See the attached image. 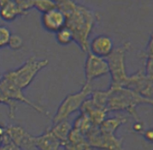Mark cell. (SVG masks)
<instances>
[{
  "instance_id": "6da1fadb",
  "label": "cell",
  "mask_w": 153,
  "mask_h": 150,
  "mask_svg": "<svg viewBox=\"0 0 153 150\" xmlns=\"http://www.w3.org/2000/svg\"><path fill=\"white\" fill-rule=\"evenodd\" d=\"M56 7L66 16V27L72 31L74 42L82 51L89 50V37L99 21V15L91 8L71 0H57Z\"/></svg>"
},
{
  "instance_id": "7a4b0ae2",
  "label": "cell",
  "mask_w": 153,
  "mask_h": 150,
  "mask_svg": "<svg viewBox=\"0 0 153 150\" xmlns=\"http://www.w3.org/2000/svg\"><path fill=\"white\" fill-rule=\"evenodd\" d=\"M109 97L106 105L107 112L126 111L136 121H140L136 108L142 104L152 105L153 99L141 96L126 87H109Z\"/></svg>"
},
{
  "instance_id": "3957f363",
  "label": "cell",
  "mask_w": 153,
  "mask_h": 150,
  "mask_svg": "<svg viewBox=\"0 0 153 150\" xmlns=\"http://www.w3.org/2000/svg\"><path fill=\"white\" fill-rule=\"evenodd\" d=\"M48 64L49 61L47 59L38 60L35 55H33L18 68L5 72L1 78L10 82L21 90H24L30 85L37 74Z\"/></svg>"
},
{
  "instance_id": "277c9868",
  "label": "cell",
  "mask_w": 153,
  "mask_h": 150,
  "mask_svg": "<svg viewBox=\"0 0 153 150\" xmlns=\"http://www.w3.org/2000/svg\"><path fill=\"white\" fill-rule=\"evenodd\" d=\"M130 43L125 42L121 46L115 48L107 57L109 73L111 76L110 87H125L128 82V74L126 70V53L130 47Z\"/></svg>"
},
{
  "instance_id": "5b68a950",
  "label": "cell",
  "mask_w": 153,
  "mask_h": 150,
  "mask_svg": "<svg viewBox=\"0 0 153 150\" xmlns=\"http://www.w3.org/2000/svg\"><path fill=\"white\" fill-rule=\"evenodd\" d=\"M92 90H93L91 84L85 83L78 92L71 93L65 96V98L62 101L59 107L57 108V110L52 119L53 125L63 120H67L71 114L77 110H80L83 102L87 98H89Z\"/></svg>"
},
{
  "instance_id": "8992f818",
  "label": "cell",
  "mask_w": 153,
  "mask_h": 150,
  "mask_svg": "<svg viewBox=\"0 0 153 150\" xmlns=\"http://www.w3.org/2000/svg\"><path fill=\"white\" fill-rule=\"evenodd\" d=\"M86 137L93 149L124 150L123 138H118L116 134L102 132L98 126L92 127L86 133Z\"/></svg>"
},
{
  "instance_id": "52a82bcc",
  "label": "cell",
  "mask_w": 153,
  "mask_h": 150,
  "mask_svg": "<svg viewBox=\"0 0 153 150\" xmlns=\"http://www.w3.org/2000/svg\"><path fill=\"white\" fill-rule=\"evenodd\" d=\"M84 72L86 83L91 84L94 79L109 73L107 61L104 58L96 56L88 51L84 67Z\"/></svg>"
},
{
  "instance_id": "ba28073f",
  "label": "cell",
  "mask_w": 153,
  "mask_h": 150,
  "mask_svg": "<svg viewBox=\"0 0 153 150\" xmlns=\"http://www.w3.org/2000/svg\"><path fill=\"white\" fill-rule=\"evenodd\" d=\"M125 87L134 90L141 96L152 99V80L147 77L144 68H140L134 73L128 75V82Z\"/></svg>"
},
{
  "instance_id": "9c48e42d",
  "label": "cell",
  "mask_w": 153,
  "mask_h": 150,
  "mask_svg": "<svg viewBox=\"0 0 153 150\" xmlns=\"http://www.w3.org/2000/svg\"><path fill=\"white\" fill-rule=\"evenodd\" d=\"M5 137L21 149H35V137L20 126H6Z\"/></svg>"
},
{
  "instance_id": "30bf717a",
  "label": "cell",
  "mask_w": 153,
  "mask_h": 150,
  "mask_svg": "<svg viewBox=\"0 0 153 150\" xmlns=\"http://www.w3.org/2000/svg\"><path fill=\"white\" fill-rule=\"evenodd\" d=\"M41 24L46 31L56 33L66 26V16L62 10L56 7L42 14Z\"/></svg>"
},
{
  "instance_id": "8fae6325",
  "label": "cell",
  "mask_w": 153,
  "mask_h": 150,
  "mask_svg": "<svg viewBox=\"0 0 153 150\" xmlns=\"http://www.w3.org/2000/svg\"><path fill=\"white\" fill-rule=\"evenodd\" d=\"M115 49L113 39L108 35L99 34L89 43V52L101 58H107Z\"/></svg>"
},
{
  "instance_id": "7c38bea8",
  "label": "cell",
  "mask_w": 153,
  "mask_h": 150,
  "mask_svg": "<svg viewBox=\"0 0 153 150\" xmlns=\"http://www.w3.org/2000/svg\"><path fill=\"white\" fill-rule=\"evenodd\" d=\"M0 85L2 87V89L4 90V91L5 92V94L8 96V97L10 98L11 100L15 101V102H23L25 104L30 106L31 108H33L35 111L39 112V113L46 114L45 110L43 108H41L39 105H37L35 103L31 102L28 98H27L25 96L23 92H22V90H21L20 88L11 84L10 82H9L7 80H4L3 78H0Z\"/></svg>"
},
{
  "instance_id": "4fadbf2b",
  "label": "cell",
  "mask_w": 153,
  "mask_h": 150,
  "mask_svg": "<svg viewBox=\"0 0 153 150\" xmlns=\"http://www.w3.org/2000/svg\"><path fill=\"white\" fill-rule=\"evenodd\" d=\"M62 148L64 150H93L88 143L86 136H84L80 131L73 127Z\"/></svg>"
},
{
  "instance_id": "5bb4252c",
  "label": "cell",
  "mask_w": 153,
  "mask_h": 150,
  "mask_svg": "<svg viewBox=\"0 0 153 150\" xmlns=\"http://www.w3.org/2000/svg\"><path fill=\"white\" fill-rule=\"evenodd\" d=\"M19 16H26L17 1L11 0H0V17L6 21H12Z\"/></svg>"
},
{
  "instance_id": "9a60e30c",
  "label": "cell",
  "mask_w": 153,
  "mask_h": 150,
  "mask_svg": "<svg viewBox=\"0 0 153 150\" xmlns=\"http://www.w3.org/2000/svg\"><path fill=\"white\" fill-rule=\"evenodd\" d=\"M80 113L86 114L89 117L94 126H99L105 120V117L108 114V112L105 109L98 108L95 105H93L89 100V98H87L83 102L82 106L80 108Z\"/></svg>"
},
{
  "instance_id": "2e32d148",
  "label": "cell",
  "mask_w": 153,
  "mask_h": 150,
  "mask_svg": "<svg viewBox=\"0 0 153 150\" xmlns=\"http://www.w3.org/2000/svg\"><path fill=\"white\" fill-rule=\"evenodd\" d=\"M61 142L51 132L49 129L35 137V149L38 150H59Z\"/></svg>"
},
{
  "instance_id": "e0dca14e",
  "label": "cell",
  "mask_w": 153,
  "mask_h": 150,
  "mask_svg": "<svg viewBox=\"0 0 153 150\" xmlns=\"http://www.w3.org/2000/svg\"><path fill=\"white\" fill-rule=\"evenodd\" d=\"M48 129L61 142L62 147L63 144L67 141L68 136L72 129V126H70V124L68 123V120H63V121H61L59 123L53 125Z\"/></svg>"
},
{
  "instance_id": "ac0fdd59",
  "label": "cell",
  "mask_w": 153,
  "mask_h": 150,
  "mask_svg": "<svg viewBox=\"0 0 153 150\" xmlns=\"http://www.w3.org/2000/svg\"><path fill=\"white\" fill-rule=\"evenodd\" d=\"M128 121V119L125 117L118 116V117H112L105 120L98 126L100 131L107 133L115 134L116 132L119 129V127L123 126Z\"/></svg>"
},
{
  "instance_id": "d6986e66",
  "label": "cell",
  "mask_w": 153,
  "mask_h": 150,
  "mask_svg": "<svg viewBox=\"0 0 153 150\" xmlns=\"http://www.w3.org/2000/svg\"><path fill=\"white\" fill-rule=\"evenodd\" d=\"M144 55L146 57V66H145V72L147 75V77L153 79V40L152 33L150 36V39L147 44L146 51L144 53Z\"/></svg>"
},
{
  "instance_id": "ffe728a7",
  "label": "cell",
  "mask_w": 153,
  "mask_h": 150,
  "mask_svg": "<svg viewBox=\"0 0 153 150\" xmlns=\"http://www.w3.org/2000/svg\"><path fill=\"white\" fill-rule=\"evenodd\" d=\"M72 127L77 129L84 136H86V133L89 132L92 127H94V126L92 125V121H91V120L89 119V117L86 114L80 113V115L74 120Z\"/></svg>"
},
{
  "instance_id": "44dd1931",
  "label": "cell",
  "mask_w": 153,
  "mask_h": 150,
  "mask_svg": "<svg viewBox=\"0 0 153 150\" xmlns=\"http://www.w3.org/2000/svg\"><path fill=\"white\" fill-rule=\"evenodd\" d=\"M56 40L59 44L67 45L74 41V38L72 31L66 27L56 33Z\"/></svg>"
},
{
  "instance_id": "7402d4cb",
  "label": "cell",
  "mask_w": 153,
  "mask_h": 150,
  "mask_svg": "<svg viewBox=\"0 0 153 150\" xmlns=\"http://www.w3.org/2000/svg\"><path fill=\"white\" fill-rule=\"evenodd\" d=\"M0 103L4 104L9 107V116L10 119H14L16 115V103L15 101L9 98L8 96L5 94V92L2 89L0 85Z\"/></svg>"
},
{
  "instance_id": "603a6c76",
  "label": "cell",
  "mask_w": 153,
  "mask_h": 150,
  "mask_svg": "<svg viewBox=\"0 0 153 150\" xmlns=\"http://www.w3.org/2000/svg\"><path fill=\"white\" fill-rule=\"evenodd\" d=\"M56 7V1L51 0H34L33 8H35L39 11L42 13H45L51 10Z\"/></svg>"
},
{
  "instance_id": "cb8c5ba5",
  "label": "cell",
  "mask_w": 153,
  "mask_h": 150,
  "mask_svg": "<svg viewBox=\"0 0 153 150\" xmlns=\"http://www.w3.org/2000/svg\"><path fill=\"white\" fill-rule=\"evenodd\" d=\"M10 36L11 32L10 28L4 25H0V48L8 45Z\"/></svg>"
},
{
  "instance_id": "d4e9b609",
  "label": "cell",
  "mask_w": 153,
  "mask_h": 150,
  "mask_svg": "<svg viewBox=\"0 0 153 150\" xmlns=\"http://www.w3.org/2000/svg\"><path fill=\"white\" fill-rule=\"evenodd\" d=\"M22 44H23V39L22 37L18 34H11L9 44H8V46L10 48L14 50H20L22 47Z\"/></svg>"
},
{
  "instance_id": "484cf974",
  "label": "cell",
  "mask_w": 153,
  "mask_h": 150,
  "mask_svg": "<svg viewBox=\"0 0 153 150\" xmlns=\"http://www.w3.org/2000/svg\"><path fill=\"white\" fill-rule=\"evenodd\" d=\"M0 150H22L4 136L3 144L0 146Z\"/></svg>"
},
{
  "instance_id": "4316f807",
  "label": "cell",
  "mask_w": 153,
  "mask_h": 150,
  "mask_svg": "<svg viewBox=\"0 0 153 150\" xmlns=\"http://www.w3.org/2000/svg\"><path fill=\"white\" fill-rule=\"evenodd\" d=\"M133 130L140 134H142L143 132L145 131V127H144L143 123L141 121H136L134 125L133 126Z\"/></svg>"
},
{
  "instance_id": "83f0119b",
  "label": "cell",
  "mask_w": 153,
  "mask_h": 150,
  "mask_svg": "<svg viewBox=\"0 0 153 150\" xmlns=\"http://www.w3.org/2000/svg\"><path fill=\"white\" fill-rule=\"evenodd\" d=\"M142 135L144 136V137L146 138V140H148L149 142L152 143L153 140V131L152 129H149V130H145Z\"/></svg>"
},
{
  "instance_id": "f1b7e54d",
  "label": "cell",
  "mask_w": 153,
  "mask_h": 150,
  "mask_svg": "<svg viewBox=\"0 0 153 150\" xmlns=\"http://www.w3.org/2000/svg\"><path fill=\"white\" fill-rule=\"evenodd\" d=\"M5 132H6V126L0 123V137L4 138V137L5 136Z\"/></svg>"
},
{
  "instance_id": "f546056e",
  "label": "cell",
  "mask_w": 153,
  "mask_h": 150,
  "mask_svg": "<svg viewBox=\"0 0 153 150\" xmlns=\"http://www.w3.org/2000/svg\"><path fill=\"white\" fill-rule=\"evenodd\" d=\"M3 142H4V138L3 137H0V146L3 144Z\"/></svg>"
},
{
  "instance_id": "4dcf8cb0",
  "label": "cell",
  "mask_w": 153,
  "mask_h": 150,
  "mask_svg": "<svg viewBox=\"0 0 153 150\" xmlns=\"http://www.w3.org/2000/svg\"><path fill=\"white\" fill-rule=\"evenodd\" d=\"M1 77H2V76H1V74H0V78H1Z\"/></svg>"
}]
</instances>
